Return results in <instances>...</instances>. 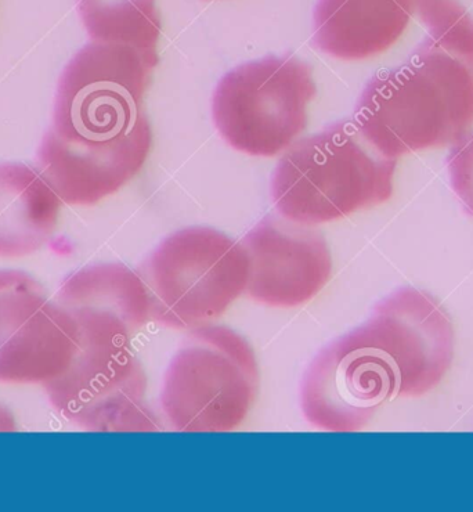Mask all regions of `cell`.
I'll return each instance as SVG.
<instances>
[{
  "label": "cell",
  "mask_w": 473,
  "mask_h": 512,
  "mask_svg": "<svg viewBox=\"0 0 473 512\" xmlns=\"http://www.w3.org/2000/svg\"><path fill=\"white\" fill-rule=\"evenodd\" d=\"M158 63L157 53L128 45L85 46L61 75L38 162L121 154L148 142L143 99Z\"/></svg>",
  "instance_id": "cell-1"
},
{
  "label": "cell",
  "mask_w": 473,
  "mask_h": 512,
  "mask_svg": "<svg viewBox=\"0 0 473 512\" xmlns=\"http://www.w3.org/2000/svg\"><path fill=\"white\" fill-rule=\"evenodd\" d=\"M397 398H403L399 367L367 322L317 355L301 392L303 414L327 432L361 431Z\"/></svg>",
  "instance_id": "cell-7"
},
{
  "label": "cell",
  "mask_w": 473,
  "mask_h": 512,
  "mask_svg": "<svg viewBox=\"0 0 473 512\" xmlns=\"http://www.w3.org/2000/svg\"><path fill=\"white\" fill-rule=\"evenodd\" d=\"M63 200L39 169L0 164V256L21 258L48 244Z\"/></svg>",
  "instance_id": "cell-14"
},
{
  "label": "cell",
  "mask_w": 473,
  "mask_h": 512,
  "mask_svg": "<svg viewBox=\"0 0 473 512\" xmlns=\"http://www.w3.org/2000/svg\"><path fill=\"white\" fill-rule=\"evenodd\" d=\"M417 12L433 41L473 54V0H418Z\"/></svg>",
  "instance_id": "cell-16"
},
{
  "label": "cell",
  "mask_w": 473,
  "mask_h": 512,
  "mask_svg": "<svg viewBox=\"0 0 473 512\" xmlns=\"http://www.w3.org/2000/svg\"><path fill=\"white\" fill-rule=\"evenodd\" d=\"M83 23L96 42L157 53L158 21L150 0H78Z\"/></svg>",
  "instance_id": "cell-15"
},
{
  "label": "cell",
  "mask_w": 473,
  "mask_h": 512,
  "mask_svg": "<svg viewBox=\"0 0 473 512\" xmlns=\"http://www.w3.org/2000/svg\"><path fill=\"white\" fill-rule=\"evenodd\" d=\"M54 409L90 432H157L147 376L131 348L79 344L63 376L45 385Z\"/></svg>",
  "instance_id": "cell-8"
},
{
  "label": "cell",
  "mask_w": 473,
  "mask_h": 512,
  "mask_svg": "<svg viewBox=\"0 0 473 512\" xmlns=\"http://www.w3.org/2000/svg\"><path fill=\"white\" fill-rule=\"evenodd\" d=\"M397 158L378 150L355 121H342L301 142L280 160L274 204L285 219L320 225L388 201Z\"/></svg>",
  "instance_id": "cell-3"
},
{
  "label": "cell",
  "mask_w": 473,
  "mask_h": 512,
  "mask_svg": "<svg viewBox=\"0 0 473 512\" xmlns=\"http://www.w3.org/2000/svg\"><path fill=\"white\" fill-rule=\"evenodd\" d=\"M14 421L12 416L5 409L0 407V431H13Z\"/></svg>",
  "instance_id": "cell-18"
},
{
  "label": "cell",
  "mask_w": 473,
  "mask_h": 512,
  "mask_svg": "<svg viewBox=\"0 0 473 512\" xmlns=\"http://www.w3.org/2000/svg\"><path fill=\"white\" fill-rule=\"evenodd\" d=\"M77 324L31 277L0 270V382L49 384L77 355Z\"/></svg>",
  "instance_id": "cell-9"
},
{
  "label": "cell",
  "mask_w": 473,
  "mask_h": 512,
  "mask_svg": "<svg viewBox=\"0 0 473 512\" xmlns=\"http://www.w3.org/2000/svg\"><path fill=\"white\" fill-rule=\"evenodd\" d=\"M418 0H326L317 18L316 42L342 60H364L399 41Z\"/></svg>",
  "instance_id": "cell-13"
},
{
  "label": "cell",
  "mask_w": 473,
  "mask_h": 512,
  "mask_svg": "<svg viewBox=\"0 0 473 512\" xmlns=\"http://www.w3.org/2000/svg\"><path fill=\"white\" fill-rule=\"evenodd\" d=\"M261 374L252 346L229 327L189 331L161 391L165 421L179 432H231L258 399Z\"/></svg>",
  "instance_id": "cell-4"
},
{
  "label": "cell",
  "mask_w": 473,
  "mask_h": 512,
  "mask_svg": "<svg viewBox=\"0 0 473 512\" xmlns=\"http://www.w3.org/2000/svg\"><path fill=\"white\" fill-rule=\"evenodd\" d=\"M57 302L77 324L79 344L131 348L151 317L143 277L119 263L72 273Z\"/></svg>",
  "instance_id": "cell-12"
},
{
  "label": "cell",
  "mask_w": 473,
  "mask_h": 512,
  "mask_svg": "<svg viewBox=\"0 0 473 512\" xmlns=\"http://www.w3.org/2000/svg\"><path fill=\"white\" fill-rule=\"evenodd\" d=\"M353 118L392 158L457 143L473 125V54L425 39L399 67L374 75Z\"/></svg>",
  "instance_id": "cell-2"
},
{
  "label": "cell",
  "mask_w": 473,
  "mask_h": 512,
  "mask_svg": "<svg viewBox=\"0 0 473 512\" xmlns=\"http://www.w3.org/2000/svg\"><path fill=\"white\" fill-rule=\"evenodd\" d=\"M243 243L209 227H189L162 241L144 268L155 322L172 330L211 326L247 291Z\"/></svg>",
  "instance_id": "cell-5"
},
{
  "label": "cell",
  "mask_w": 473,
  "mask_h": 512,
  "mask_svg": "<svg viewBox=\"0 0 473 512\" xmlns=\"http://www.w3.org/2000/svg\"><path fill=\"white\" fill-rule=\"evenodd\" d=\"M451 186L473 215V132L454 143L447 157Z\"/></svg>",
  "instance_id": "cell-17"
},
{
  "label": "cell",
  "mask_w": 473,
  "mask_h": 512,
  "mask_svg": "<svg viewBox=\"0 0 473 512\" xmlns=\"http://www.w3.org/2000/svg\"><path fill=\"white\" fill-rule=\"evenodd\" d=\"M402 376L403 398L438 387L454 359L450 316L426 291L402 288L385 298L367 322Z\"/></svg>",
  "instance_id": "cell-11"
},
{
  "label": "cell",
  "mask_w": 473,
  "mask_h": 512,
  "mask_svg": "<svg viewBox=\"0 0 473 512\" xmlns=\"http://www.w3.org/2000/svg\"><path fill=\"white\" fill-rule=\"evenodd\" d=\"M316 93L308 64L292 56L266 57L223 77L213 96V118L234 149L272 157L305 131Z\"/></svg>",
  "instance_id": "cell-6"
},
{
  "label": "cell",
  "mask_w": 473,
  "mask_h": 512,
  "mask_svg": "<svg viewBox=\"0 0 473 512\" xmlns=\"http://www.w3.org/2000/svg\"><path fill=\"white\" fill-rule=\"evenodd\" d=\"M249 259L245 294L270 308H296L312 301L332 276L323 234L290 219L266 218L243 241Z\"/></svg>",
  "instance_id": "cell-10"
}]
</instances>
